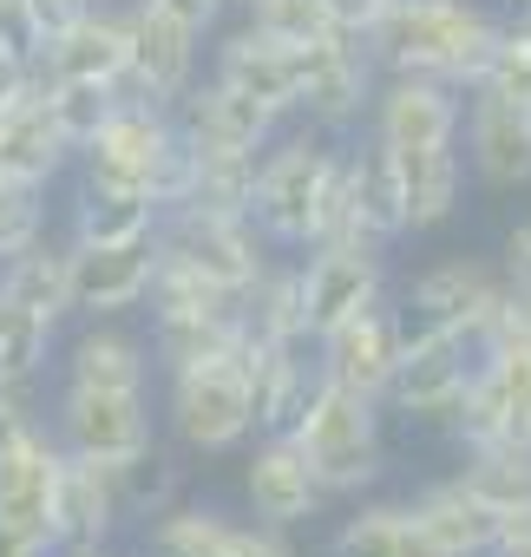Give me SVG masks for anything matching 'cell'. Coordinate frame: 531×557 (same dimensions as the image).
Returning a JSON list of instances; mask_svg holds the SVG:
<instances>
[{
    "label": "cell",
    "instance_id": "ffe728a7",
    "mask_svg": "<svg viewBox=\"0 0 531 557\" xmlns=\"http://www.w3.org/2000/svg\"><path fill=\"white\" fill-rule=\"evenodd\" d=\"M210 79H223L230 92L256 99L262 112L276 119H296V92H302V66H296V47H276L262 40L256 27H230L210 53Z\"/></svg>",
    "mask_w": 531,
    "mask_h": 557
},
{
    "label": "cell",
    "instance_id": "f35d334b",
    "mask_svg": "<svg viewBox=\"0 0 531 557\" xmlns=\"http://www.w3.org/2000/svg\"><path fill=\"white\" fill-rule=\"evenodd\" d=\"M112 479H119V505H125V518H151V511H164L177 492H184V466L151 440L138 459H125V466H112Z\"/></svg>",
    "mask_w": 531,
    "mask_h": 557
},
{
    "label": "cell",
    "instance_id": "4fadbf2b",
    "mask_svg": "<svg viewBox=\"0 0 531 557\" xmlns=\"http://www.w3.org/2000/svg\"><path fill=\"white\" fill-rule=\"evenodd\" d=\"M459 112L466 92L427 73H381L374 106H368V138H381L387 151H433V145H459Z\"/></svg>",
    "mask_w": 531,
    "mask_h": 557
},
{
    "label": "cell",
    "instance_id": "836d02e7",
    "mask_svg": "<svg viewBox=\"0 0 531 557\" xmlns=\"http://www.w3.org/2000/svg\"><path fill=\"white\" fill-rule=\"evenodd\" d=\"M485 511H511L531 498V446H466L453 472Z\"/></svg>",
    "mask_w": 531,
    "mask_h": 557
},
{
    "label": "cell",
    "instance_id": "cb8c5ba5",
    "mask_svg": "<svg viewBox=\"0 0 531 557\" xmlns=\"http://www.w3.org/2000/svg\"><path fill=\"white\" fill-rule=\"evenodd\" d=\"M342 158H348V203H355L361 236H374V243H400V236H407V184H400V158H394L381 138L342 145Z\"/></svg>",
    "mask_w": 531,
    "mask_h": 557
},
{
    "label": "cell",
    "instance_id": "3957f363",
    "mask_svg": "<svg viewBox=\"0 0 531 557\" xmlns=\"http://www.w3.org/2000/svg\"><path fill=\"white\" fill-rule=\"evenodd\" d=\"M335 158H342V138H329V132H316V125L276 138L270 151L256 158L249 223L262 230V243H270V249H309V243H316V216H322Z\"/></svg>",
    "mask_w": 531,
    "mask_h": 557
},
{
    "label": "cell",
    "instance_id": "f6af8a7d",
    "mask_svg": "<svg viewBox=\"0 0 531 557\" xmlns=\"http://www.w3.org/2000/svg\"><path fill=\"white\" fill-rule=\"evenodd\" d=\"M322 8H329V27H335V34L368 40V34L381 27V14L394 8V0H322Z\"/></svg>",
    "mask_w": 531,
    "mask_h": 557
},
{
    "label": "cell",
    "instance_id": "681fc988",
    "mask_svg": "<svg viewBox=\"0 0 531 557\" xmlns=\"http://www.w3.org/2000/svg\"><path fill=\"white\" fill-rule=\"evenodd\" d=\"M0 47H14V53H40V34H34V14H27V0H0Z\"/></svg>",
    "mask_w": 531,
    "mask_h": 557
},
{
    "label": "cell",
    "instance_id": "f5cc1de1",
    "mask_svg": "<svg viewBox=\"0 0 531 557\" xmlns=\"http://www.w3.org/2000/svg\"><path fill=\"white\" fill-rule=\"evenodd\" d=\"M0 557H53V537H40V531H14V524H0Z\"/></svg>",
    "mask_w": 531,
    "mask_h": 557
},
{
    "label": "cell",
    "instance_id": "4dcf8cb0",
    "mask_svg": "<svg viewBox=\"0 0 531 557\" xmlns=\"http://www.w3.org/2000/svg\"><path fill=\"white\" fill-rule=\"evenodd\" d=\"M236 518L203 498H171L145 518V557H230Z\"/></svg>",
    "mask_w": 531,
    "mask_h": 557
},
{
    "label": "cell",
    "instance_id": "603a6c76",
    "mask_svg": "<svg viewBox=\"0 0 531 557\" xmlns=\"http://www.w3.org/2000/svg\"><path fill=\"white\" fill-rule=\"evenodd\" d=\"M40 73L60 79H99V86H125V0L119 8H92L79 14L66 34H53L40 53Z\"/></svg>",
    "mask_w": 531,
    "mask_h": 557
},
{
    "label": "cell",
    "instance_id": "44dd1931",
    "mask_svg": "<svg viewBox=\"0 0 531 557\" xmlns=\"http://www.w3.org/2000/svg\"><path fill=\"white\" fill-rule=\"evenodd\" d=\"M243 381H249V426L256 433H289L316 387L309 342H243Z\"/></svg>",
    "mask_w": 531,
    "mask_h": 557
},
{
    "label": "cell",
    "instance_id": "83f0119b",
    "mask_svg": "<svg viewBox=\"0 0 531 557\" xmlns=\"http://www.w3.org/2000/svg\"><path fill=\"white\" fill-rule=\"evenodd\" d=\"M236 329H243V342H309L302 335V269H296V256L262 262V275L236 296Z\"/></svg>",
    "mask_w": 531,
    "mask_h": 557
},
{
    "label": "cell",
    "instance_id": "d6a6232c",
    "mask_svg": "<svg viewBox=\"0 0 531 557\" xmlns=\"http://www.w3.org/2000/svg\"><path fill=\"white\" fill-rule=\"evenodd\" d=\"M413 505V518L433 531V544L446 550V557H492V524H498V511H485L459 479H440V485H427L420 498H407Z\"/></svg>",
    "mask_w": 531,
    "mask_h": 557
},
{
    "label": "cell",
    "instance_id": "74e56055",
    "mask_svg": "<svg viewBox=\"0 0 531 557\" xmlns=\"http://www.w3.org/2000/svg\"><path fill=\"white\" fill-rule=\"evenodd\" d=\"M197 151V145H190ZM256 158L262 151H197V177L190 197L197 210H223V216H249V190H256ZM177 210V203H171Z\"/></svg>",
    "mask_w": 531,
    "mask_h": 557
},
{
    "label": "cell",
    "instance_id": "e0dca14e",
    "mask_svg": "<svg viewBox=\"0 0 531 557\" xmlns=\"http://www.w3.org/2000/svg\"><path fill=\"white\" fill-rule=\"evenodd\" d=\"M243 498H249L256 524H276V531H296V524L322 518V505H329V492L316 485V472L289 433H256V446L243 459Z\"/></svg>",
    "mask_w": 531,
    "mask_h": 557
},
{
    "label": "cell",
    "instance_id": "2e32d148",
    "mask_svg": "<svg viewBox=\"0 0 531 557\" xmlns=\"http://www.w3.org/2000/svg\"><path fill=\"white\" fill-rule=\"evenodd\" d=\"M505 296V269L472 256V249H453V256H433L427 269H413L407 283V309L413 322H433V329H479Z\"/></svg>",
    "mask_w": 531,
    "mask_h": 557
},
{
    "label": "cell",
    "instance_id": "8d00e7d4",
    "mask_svg": "<svg viewBox=\"0 0 531 557\" xmlns=\"http://www.w3.org/2000/svg\"><path fill=\"white\" fill-rule=\"evenodd\" d=\"M119 106H125V86H99V79H60V86H47V112H53L60 138L73 145V158L106 132V119Z\"/></svg>",
    "mask_w": 531,
    "mask_h": 557
},
{
    "label": "cell",
    "instance_id": "9a60e30c",
    "mask_svg": "<svg viewBox=\"0 0 531 557\" xmlns=\"http://www.w3.org/2000/svg\"><path fill=\"white\" fill-rule=\"evenodd\" d=\"M459 138H466V164L485 190H518L531 184V106L472 86L466 112H459Z\"/></svg>",
    "mask_w": 531,
    "mask_h": 557
},
{
    "label": "cell",
    "instance_id": "8fae6325",
    "mask_svg": "<svg viewBox=\"0 0 531 557\" xmlns=\"http://www.w3.org/2000/svg\"><path fill=\"white\" fill-rule=\"evenodd\" d=\"M203 60V34L151 0H125V92L145 106H171Z\"/></svg>",
    "mask_w": 531,
    "mask_h": 557
},
{
    "label": "cell",
    "instance_id": "6f0895ef",
    "mask_svg": "<svg viewBox=\"0 0 531 557\" xmlns=\"http://www.w3.org/2000/svg\"><path fill=\"white\" fill-rule=\"evenodd\" d=\"M0 387H8V374H0Z\"/></svg>",
    "mask_w": 531,
    "mask_h": 557
},
{
    "label": "cell",
    "instance_id": "52a82bcc",
    "mask_svg": "<svg viewBox=\"0 0 531 557\" xmlns=\"http://www.w3.org/2000/svg\"><path fill=\"white\" fill-rule=\"evenodd\" d=\"M302 66V92H296V119H309L316 132L329 138H348L368 106H374V86H381V66L368 53V40L355 34H322L316 47L296 53Z\"/></svg>",
    "mask_w": 531,
    "mask_h": 557
},
{
    "label": "cell",
    "instance_id": "d6986e66",
    "mask_svg": "<svg viewBox=\"0 0 531 557\" xmlns=\"http://www.w3.org/2000/svg\"><path fill=\"white\" fill-rule=\"evenodd\" d=\"M125 505H119V479L99 459L66 453L60 479H53V511H47V537L53 550H86V544H112Z\"/></svg>",
    "mask_w": 531,
    "mask_h": 557
},
{
    "label": "cell",
    "instance_id": "277c9868",
    "mask_svg": "<svg viewBox=\"0 0 531 557\" xmlns=\"http://www.w3.org/2000/svg\"><path fill=\"white\" fill-rule=\"evenodd\" d=\"M164 381H171V407H164V420H171V433H177L184 453L217 459V453H236V446L256 440V426H249L243 348L210 355V361H190V368H177V374H164Z\"/></svg>",
    "mask_w": 531,
    "mask_h": 557
},
{
    "label": "cell",
    "instance_id": "ee69618b",
    "mask_svg": "<svg viewBox=\"0 0 531 557\" xmlns=\"http://www.w3.org/2000/svg\"><path fill=\"white\" fill-rule=\"evenodd\" d=\"M40 86H53V79L40 73V60H27V53H14V47H0V112H8L21 92H40Z\"/></svg>",
    "mask_w": 531,
    "mask_h": 557
},
{
    "label": "cell",
    "instance_id": "ac0fdd59",
    "mask_svg": "<svg viewBox=\"0 0 531 557\" xmlns=\"http://www.w3.org/2000/svg\"><path fill=\"white\" fill-rule=\"evenodd\" d=\"M171 119L177 132L197 145V151H270L283 119L276 112H262L256 99L230 92L223 79H190L177 99H171Z\"/></svg>",
    "mask_w": 531,
    "mask_h": 557
},
{
    "label": "cell",
    "instance_id": "5bb4252c",
    "mask_svg": "<svg viewBox=\"0 0 531 557\" xmlns=\"http://www.w3.org/2000/svg\"><path fill=\"white\" fill-rule=\"evenodd\" d=\"M171 138H177L171 106H145V99L125 92V106L106 119V132L79 151V171H86V184L151 190V171H158V158L171 151Z\"/></svg>",
    "mask_w": 531,
    "mask_h": 557
},
{
    "label": "cell",
    "instance_id": "f1b7e54d",
    "mask_svg": "<svg viewBox=\"0 0 531 557\" xmlns=\"http://www.w3.org/2000/svg\"><path fill=\"white\" fill-rule=\"evenodd\" d=\"M394 158H400V184H407V236H427V230L453 223V210L466 197V158H459V145L394 151Z\"/></svg>",
    "mask_w": 531,
    "mask_h": 557
},
{
    "label": "cell",
    "instance_id": "91938a15",
    "mask_svg": "<svg viewBox=\"0 0 531 557\" xmlns=\"http://www.w3.org/2000/svg\"><path fill=\"white\" fill-rule=\"evenodd\" d=\"M518 14H531V8H518Z\"/></svg>",
    "mask_w": 531,
    "mask_h": 557
},
{
    "label": "cell",
    "instance_id": "5b68a950",
    "mask_svg": "<svg viewBox=\"0 0 531 557\" xmlns=\"http://www.w3.org/2000/svg\"><path fill=\"white\" fill-rule=\"evenodd\" d=\"M158 256H177L184 269H197L203 283H217L223 296H243L276 249L262 243V230L249 216H223V210L177 203V210L158 216Z\"/></svg>",
    "mask_w": 531,
    "mask_h": 557
},
{
    "label": "cell",
    "instance_id": "7bdbcfd3",
    "mask_svg": "<svg viewBox=\"0 0 531 557\" xmlns=\"http://www.w3.org/2000/svg\"><path fill=\"white\" fill-rule=\"evenodd\" d=\"M27 426H40V407H34V387H21V381H8L0 387V453H8Z\"/></svg>",
    "mask_w": 531,
    "mask_h": 557
},
{
    "label": "cell",
    "instance_id": "bcb514c9",
    "mask_svg": "<svg viewBox=\"0 0 531 557\" xmlns=\"http://www.w3.org/2000/svg\"><path fill=\"white\" fill-rule=\"evenodd\" d=\"M492 557H531V498L511 505V511H498V524H492Z\"/></svg>",
    "mask_w": 531,
    "mask_h": 557
},
{
    "label": "cell",
    "instance_id": "8992f818",
    "mask_svg": "<svg viewBox=\"0 0 531 557\" xmlns=\"http://www.w3.org/2000/svg\"><path fill=\"white\" fill-rule=\"evenodd\" d=\"M302 269V335L322 342L348 315L374 309L387 296V243H309L296 249Z\"/></svg>",
    "mask_w": 531,
    "mask_h": 557
},
{
    "label": "cell",
    "instance_id": "ab89813d",
    "mask_svg": "<svg viewBox=\"0 0 531 557\" xmlns=\"http://www.w3.org/2000/svg\"><path fill=\"white\" fill-rule=\"evenodd\" d=\"M53 184H27V177H0V262L34 249L47 230H53V203H47Z\"/></svg>",
    "mask_w": 531,
    "mask_h": 557
},
{
    "label": "cell",
    "instance_id": "7402d4cb",
    "mask_svg": "<svg viewBox=\"0 0 531 557\" xmlns=\"http://www.w3.org/2000/svg\"><path fill=\"white\" fill-rule=\"evenodd\" d=\"M66 446L53 440V426H27L8 453H0V524L14 531H40L47 537V511H53V479H60Z\"/></svg>",
    "mask_w": 531,
    "mask_h": 557
},
{
    "label": "cell",
    "instance_id": "484cf974",
    "mask_svg": "<svg viewBox=\"0 0 531 557\" xmlns=\"http://www.w3.org/2000/svg\"><path fill=\"white\" fill-rule=\"evenodd\" d=\"M66 387H151V348L145 335L112 322H86L66 348Z\"/></svg>",
    "mask_w": 531,
    "mask_h": 557
},
{
    "label": "cell",
    "instance_id": "f546056e",
    "mask_svg": "<svg viewBox=\"0 0 531 557\" xmlns=\"http://www.w3.org/2000/svg\"><path fill=\"white\" fill-rule=\"evenodd\" d=\"M158 197L151 190H119V184H86L73 197V236L66 243H145L158 236Z\"/></svg>",
    "mask_w": 531,
    "mask_h": 557
},
{
    "label": "cell",
    "instance_id": "680465c9",
    "mask_svg": "<svg viewBox=\"0 0 531 557\" xmlns=\"http://www.w3.org/2000/svg\"><path fill=\"white\" fill-rule=\"evenodd\" d=\"M230 8H243V0H230Z\"/></svg>",
    "mask_w": 531,
    "mask_h": 557
},
{
    "label": "cell",
    "instance_id": "e575fe53",
    "mask_svg": "<svg viewBox=\"0 0 531 557\" xmlns=\"http://www.w3.org/2000/svg\"><path fill=\"white\" fill-rule=\"evenodd\" d=\"M0 289L21 296V302L40 309V315H53V322H66V315H73V302H66V243L40 236L34 249L8 256V262H0Z\"/></svg>",
    "mask_w": 531,
    "mask_h": 557
},
{
    "label": "cell",
    "instance_id": "c3c4849f",
    "mask_svg": "<svg viewBox=\"0 0 531 557\" xmlns=\"http://www.w3.org/2000/svg\"><path fill=\"white\" fill-rule=\"evenodd\" d=\"M27 14H34V34H40V47H47V40L66 34L79 14H92V0H27Z\"/></svg>",
    "mask_w": 531,
    "mask_h": 557
},
{
    "label": "cell",
    "instance_id": "f907efd6",
    "mask_svg": "<svg viewBox=\"0 0 531 557\" xmlns=\"http://www.w3.org/2000/svg\"><path fill=\"white\" fill-rule=\"evenodd\" d=\"M498 269H505V283H511V289H531V216H524V223H511Z\"/></svg>",
    "mask_w": 531,
    "mask_h": 557
},
{
    "label": "cell",
    "instance_id": "60d3db41",
    "mask_svg": "<svg viewBox=\"0 0 531 557\" xmlns=\"http://www.w3.org/2000/svg\"><path fill=\"white\" fill-rule=\"evenodd\" d=\"M243 27H256L262 40H276V47H316L329 27V8L322 0H243Z\"/></svg>",
    "mask_w": 531,
    "mask_h": 557
},
{
    "label": "cell",
    "instance_id": "816d5d0a",
    "mask_svg": "<svg viewBox=\"0 0 531 557\" xmlns=\"http://www.w3.org/2000/svg\"><path fill=\"white\" fill-rule=\"evenodd\" d=\"M151 8H164V14H177V21H190L197 34H217V21L230 14V0H151Z\"/></svg>",
    "mask_w": 531,
    "mask_h": 557
},
{
    "label": "cell",
    "instance_id": "d590c367",
    "mask_svg": "<svg viewBox=\"0 0 531 557\" xmlns=\"http://www.w3.org/2000/svg\"><path fill=\"white\" fill-rule=\"evenodd\" d=\"M53 335H60L53 315H40L21 296L0 289V374L21 381V387H34L47 374V361H53Z\"/></svg>",
    "mask_w": 531,
    "mask_h": 557
},
{
    "label": "cell",
    "instance_id": "4316f807",
    "mask_svg": "<svg viewBox=\"0 0 531 557\" xmlns=\"http://www.w3.org/2000/svg\"><path fill=\"white\" fill-rule=\"evenodd\" d=\"M329 557H446L407 498H374L329 537Z\"/></svg>",
    "mask_w": 531,
    "mask_h": 557
},
{
    "label": "cell",
    "instance_id": "7a4b0ae2",
    "mask_svg": "<svg viewBox=\"0 0 531 557\" xmlns=\"http://www.w3.org/2000/svg\"><path fill=\"white\" fill-rule=\"evenodd\" d=\"M289 440L302 446L316 485L329 498H361L381 485L387 472V446H381V407L361 400V394H342L335 381L316 374L302 413L289 420Z\"/></svg>",
    "mask_w": 531,
    "mask_h": 557
},
{
    "label": "cell",
    "instance_id": "db71d44e",
    "mask_svg": "<svg viewBox=\"0 0 531 557\" xmlns=\"http://www.w3.org/2000/svg\"><path fill=\"white\" fill-rule=\"evenodd\" d=\"M53 557H112V544H86V550H53Z\"/></svg>",
    "mask_w": 531,
    "mask_h": 557
},
{
    "label": "cell",
    "instance_id": "11a10c76",
    "mask_svg": "<svg viewBox=\"0 0 531 557\" xmlns=\"http://www.w3.org/2000/svg\"><path fill=\"white\" fill-rule=\"evenodd\" d=\"M92 8H119V0H92Z\"/></svg>",
    "mask_w": 531,
    "mask_h": 557
},
{
    "label": "cell",
    "instance_id": "7c38bea8",
    "mask_svg": "<svg viewBox=\"0 0 531 557\" xmlns=\"http://www.w3.org/2000/svg\"><path fill=\"white\" fill-rule=\"evenodd\" d=\"M151 269H158V236H145V243H66V302L86 322L132 315V309H145Z\"/></svg>",
    "mask_w": 531,
    "mask_h": 557
},
{
    "label": "cell",
    "instance_id": "ba28073f",
    "mask_svg": "<svg viewBox=\"0 0 531 557\" xmlns=\"http://www.w3.org/2000/svg\"><path fill=\"white\" fill-rule=\"evenodd\" d=\"M472 368H479V342H472L466 329L413 322L407 342H400V368H394L387 407L407 413V420H433V426H446V413L459 407Z\"/></svg>",
    "mask_w": 531,
    "mask_h": 557
},
{
    "label": "cell",
    "instance_id": "9c48e42d",
    "mask_svg": "<svg viewBox=\"0 0 531 557\" xmlns=\"http://www.w3.org/2000/svg\"><path fill=\"white\" fill-rule=\"evenodd\" d=\"M53 440L79 459L125 466L158 440L151 400H145V387H66L53 400Z\"/></svg>",
    "mask_w": 531,
    "mask_h": 557
},
{
    "label": "cell",
    "instance_id": "9f6ffc18",
    "mask_svg": "<svg viewBox=\"0 0 531 557\" xmlns=\"http://www.w3.org/2000/svg\"><path fill=\"white\" fill-rule=\"evenodd\" d=\"M505 8H531V0H505Z\"/></svg>",
    "mask_w": 531,
    "mask_h": 557
},
{
    "label": "cell",
    "instance_id": "b9f144b4",
    "mask_svg": "<svg viewBox=\"0 0 531 557\" xmlns=\"http://www.w3.org/2000/svg\"><path fill=\"white\" fill-rule=\"evenodd\" d=\"M479 86H492V92H505V99L531 106V14H511V21L498 27V47H492V60H485V79H479Z\"/></svg>",
    "mask_w": 531,
    "mask_h": 557
},
{
    "label": "cell",
    "instance_id": "1f68e13d",
    "mask_svg": "<svg viewBox=\"0 0 531 557\" xmlns=\"http://www.w3.org/2000/svg\"><path fill=\"white\" fill-rule=\"evenodd\" d=\"M151 374H177L190 361H210V355H230L243 348V329H236V302L230 309H203V315H151Z\"/></svg>",
    "mask_w": 531,
    "mask_h": 557
},
{
    "label": "cell",
    "instance_id": "30bf717a",
    "mask_svg": "<svg viewBox=\"0 0 531 557\" xmlns=\"http://www.w3.org/2000/svg\"><path fill=\"white\" fill-rule=\"evenodd\" d=\"M400 342H407V315L387 309V296L361 315H348L342 329H329L316 348V374L335 381L342 394H361L374 407H387V387H394V368H400Z\"/></svg>",
    "mask_w": 531,
    "mask_h": 557
},
{
    "label": "cell",
    "instance_id": "7dc6e473",
    "mask_svg": "<svg viewBox=\"0 0 531 557\" xmlns=\"http://www.w3.org/2000/svg\"><path fill=\"white\" fill-rule=\"evenodd\" d=\"M230 557H302V550H296L289 531H276V524H236Z\"/></svg>",
    "mask_w": 531,
    "mask_h": 557
},
{
    "label": "cell",
    "instance_id": "d4e9b609",
    "mask_svg": "<svg viewBox=\"0 0 531 557\" xmlns=\"http://www.w3.org/2000/svg\"><path fill=\"white\" fill-rule=\"evenodd\" d=\"M73 164V145L60 138L53 112H47V86L21 92L0 112V177H27V184H53Z\"/></svg>",
    "mask_w": 531,
    "mask_h": 557
},
{
    "label": "cell",
    "instance_id": "6da1fadb",
    "mask_svg": "<svg viewBox=\"0 0 531 557\" xmlns=\"http://www.w3.org/2000/svg\"><path fill=\"white\" fill-rule=\"evenodd\" d=\"M498 27L505 21L479 0H394L381 27L368 34V53L381 73H427L472 92L498 47Z\"/></svg>",
    "mask_w": 531,
    "mask_h": 557
}]
</instances>
